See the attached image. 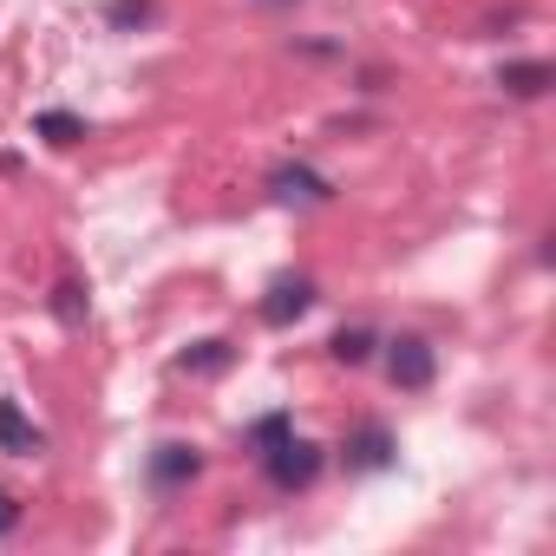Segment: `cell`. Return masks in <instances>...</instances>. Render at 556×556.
<instances>
[{
	"instance_id": "6da1fadb",
	"label": "cell",
	"mask_w": 556,
	"mask_h": 556,
	"mask_svg": "<svg viewBox=\"0 0 556 556\" xmlns=\"http://www.w3.org/2000/svg\"><path fill=\"white\" fill-rule=\"evenodd\" d=\"M262 478H268V491H282V497H295V491H308L315 478H321V465H328V452L315 445V439H302V432H289L282 445H268L262 458Z\"/></svg>"
},
{
	"instance_id": "7a4b0ae2",
	"label": "cell",
	"mask_w": 556,
	"mask_h": 556,
	"mask_svg": "<svg viewBox=\"0 0 556 556\" xmlns=\"http://www.w3.org/2000/svg\"><path fill=\"white\" fill-rule=\"evenodd\" d=\"M387 348V380L400 387V393H426L432 380H439V348L426 341V334H393V341H380Z\"/></svg>"
},
{
	"instance_id": "3957f363",
	"label": "cell",
	"mask_w": 556,
	"mask_h": 556,
	"mask_svg": "<svg viewBox=\"0 0 556 556\" xmlns=\"http://www.w3.org/2000/svg\"><path fill=\"white\" fill-rule=\"evenodd\" d=\"M315 302H321L315 275H275V282L262 289V302H255V315H262V328H295Z\"/></svg>"
},
{
	"instance_id": "277c9868",
	"label": "cell",
	"mask_w": 556,
	"mask_h": 556,
	"mask_svg": "<svg viewBox=\"0 0 556 556\" xmlns=\"http://www.w3.org/2000/svg\"><path fill=\"white\" fill-rule=\"evenodd\" d=\"M144 478H151V491H157V497H177V491H190V484L203 478V445H190V439H164V445L151 452Z\"/></svg>"
},
{
	"instance_id": "5b68a950",
	"label": "cell",
	"mask_w": 556,
	"mask_h": 556,
	"mask_svg": "<svg viewBox=\"0 0 556 556\" xmlns=\"http://www.w3.org/2000/svg\"><path fill=\"white\" fill-rule=\"evenodd\" d=\"M393 458H400V439H393V426H387V419H361V426L341 439V465H348V471H361V478L387 471Z\"/></svg>"
},
{
	"instance_id": "8992f818",
	"label": "cell",
	"mask_w": 556,
	"mask_h": 556,
	"mask_svg": "<svg viewBox=\"0 0 556 556\" xmlns=\"http://www.w3.org/2000/svg\"><path fill=\"white\" fill-rule=\"evenodd\" d=\"M268 197L308 210V203H328V197H334V177H321V170H308V164H275V170H268Z\"/></svg>"
},
{
	"instance_id": "52a82bcc",
	"label": "cell",
	"mask_w": 556,
	"mask_h": 556,
	"mask_svg": "<svg viewBox=\"0 0 556 556\" xmlns=\"http://www.w3.org/2000/svg\"><path fill=\"white\" fill-rule=\"evenodd\" d=\"M0 452L8 458H40L47 452V432L21 413V400H0Z\"/></svg>"
},
{
	"instance_id": "ba28073f",
	"label": "cell",
	"mask_w": 556,
	"mask_h": 556,
	"mask_svg": "<svg viewBox=\"0 0 556 556\" xmlns=\"http://www.w3.org/2000/svg\"><path fill=\"white\" fill-rule=\"evenodd\" d=\"M549 86H556L549 60H504L497 66V92H510V99H543Z\"/></svg>"
},
{
	"instance_id": "9c48e42d",
	"label": "cell",
	"mask_w": 556,
	"mask_h": 556,
	"mask_svg": "<svg viewBox=\"0 0 556 556\" xmlns=\"http://www.w3.org/2000/svg\"><path fill=\"white\" fill-rule=\"evenodd\" d=\"M47 308H53V321L66 328V334H79L86 321H92V302H86V282H73V275H66V282L47 295Z\"/></svg>"
},
{
	"instance_id": "30bf717a",
	"label": "cell",
	"mask_w": 556,
	"mask_h": 556,
	"mask_svg": "<svg viewBox=\"0 0 556 556\" xmlns=\"http://www.w3.org/2000/svg\"><path fill=\"white\" fill-rule=\"evenodd\" d=\"M374 348H380V334H374L367 321H354V328H341V334L328 341V354H334L341 367H367V361H374Z\"/></svg>"
},
{
	"instance_id": "8fae6325",
	"label": "cell",
	"mask_w": 556,
	"mask_h": 556,
	"mask_svg": "<svg viewBox=\"0 0 556 556\" xmlns=\"http://www.w3.org/2000/svg\"><path fill=\"white\" fill-rule=\"evenodd\" d=\"M34 138H47V144H79V138H86V118H79V112H66V105L34 112Z\"/></svg>"
},
{
	"instance_id": "7c38bea8",
	"label": "cell",
	"mask_w": 556,
	"mask_h": 556,
	"mask_svg": "<svg viewBox=\"0 0 556 556\" xmlns=\"http://www.w3.org/2000/svg\"><path fill=\"white\" fill-rule=\"evenodd\" d=\"M157 21V0H105V27L112 34H144Z\"/></svg>"
},
{
	"instance_id": "4fadbf2b",
	"label": "cell",
	"mask_w": 556,
	"mask_h": 556,
	"mask_svg": "<svg viewBox=\"0 0 556 556\" xmlns=\"http://www.w3.org/2000/svg\"><path fill=\"white\" fill-rule=\"evenodd\" d=\"M289 432H295V413H262V419L242 432V445H249V458H262L268 445H282Z\"/></svg>"
},
{
	"instance_id": "5bb4252c",
	"label": "cell",
	"mask_w": 556,
	"mask_h": 556,
	"mask_svg": "<svg viewBox=\"0 0 556 556\" xmlns=\"http://www.w3.org/2000/svg\"><path fill=\"white\" fill-rule=\"evenodd\" d=\"M229 361H236V348H229V341H197V348H184V354H177V367H184V374H223Z\"/></svg>"
},
{
	"instance_id": "9a60e30c",
	"label": "cell",
	"mask_w": 556,
	"mask_h": 556,
	"mask_svg": "<svg viewBox=\"0 0 556 556\" xmlns=\"http://www.w3.org/2000/svg\"><path fill=\"white\" fill-rule=\"evenodd\" d=\"M21 517H27V504H21L8 484H0V536H14V530H21Z\"/></svg>"
},
{
	"instance_id": "2e32d148",
	"label": "cell",
	"mask_w": 556,
	"mask_h": 556,
	"mask_svg": "<svg viewBox=\"0 0 556 556\" xmlns=\"http://www.w3.org/2000/svg\"><path fill=\"white\" fill-rule=\"evenodd\" d=\"M262 8H295V0H262Z\"/></svg>"
}]
</instances>
